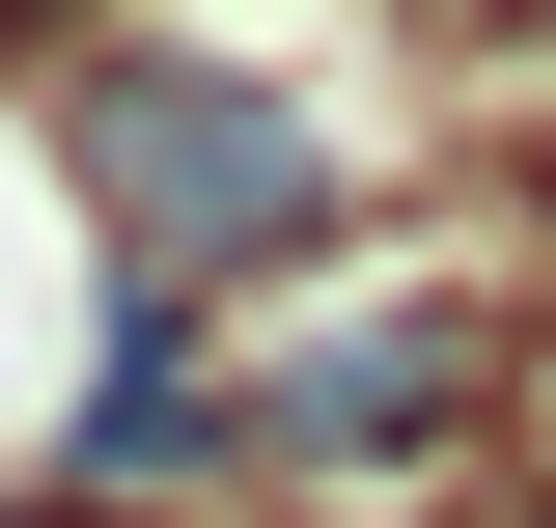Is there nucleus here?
<instances>
[{
    "label": "nucleus",
    "mask_w": 556,
    "mask_h": 528,
    "mask_svg": "<svg viewBox=\"0 0 556 528\" xmlns=\"http://www.w3.org/2000/svg\"><path fill=\"white\" fill-rule=\"evenodd\" d=\"M84 139H112V223H139V278H195V251H278V223L334 196V167H306V112H278V84H84Z\"/></svg>",
    "instance_id": "f257e3e1"
},
{
    "label": "nucleus",
    "mask_w": 556,
    "mask_h": 528,
    "mask_svg": "<svg viewBox=\"0 0 556 528\" xmlns=\"http://www.w3.org/2000/svg\"><path fill=\"white\" fill-rule=\"evenodd\" d=\"M251 417H278V445H417V417H445V306H362V334H278V362H251Z\"/></svg>",
    "instance_id": "f03ea898"
}]
</instances>
